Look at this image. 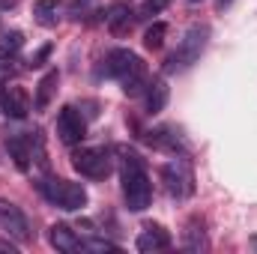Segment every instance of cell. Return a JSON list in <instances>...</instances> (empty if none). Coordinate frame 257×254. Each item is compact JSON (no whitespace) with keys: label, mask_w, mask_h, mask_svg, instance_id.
<instances>
[{"label":"cell","mask_w":257,"mask_h":254,"mask_svg":"<svg viewBox=\"0 0 257 254\" xmlns=\"http://www.w3.org/2000/svg\"><path fill=\"white\" fill-rule=\"evenodd\" d=\"M0 114L12 120H24L30 114V96L24 87H0Z\"/></svg>","instance_id":"8"},{"label":"cell","mask_w":257,"mask_h":254,"mask_svg":"<svg viewBox=\"0 0 257 254\" xmlns=\"http://www.w3.org/2000/svg\"><path fill=\"white\" fill-rule=\"evenodd\" d=\"M108 75L120 81V87H123L126 96H138L147 87V66L128 48H114L108 54Z\"/></svg>","instance_id":"2"},{"label":"cell","mask_w":257,"mask_h":254,"mask_svg":"<svg viewBox=\"0 0 257 254\" xmlns=\"http://www.w3.org/2000/svg\"><path fill=\"white\" fill-rule=\"evenodd\" d=\"M21 48H24V36H21L18 30H6V33L0 36V57H3V60H12Z\"/></svg>","instance_id":"18"},{"label":"cell","mask_w":257,"mask_h":254,"mask_svg":"<svg viewBox=\"0 0 257 254\" xmlns=\"http://www.w3.org/2000/svg\"><path fill=\"white\" fill-rule=\"evenodd\" d=\"M183 245H186V251H203V248H206V230H203V221H200V218H192V221L186 224Z\"/></svg>","instance_id":"17"},{"label":"cell","mask_w":257,"mask_h":254,"mask_svg":"<svg viewBox=\"0 0 257 254\" xmlns=\"http://www.w3.org/2000/svg\"><path fill=\"white\" fill-rule=\"evenodd\" d=\"M147 141H150L153 147H159V150H174V153H177V147H180V138L171 135V129H156V132L147 135Z\"/></svg>","instance_id":"20"},{"label":"cell","mask_w":257,"mask_h":254,"mask_svg":"<svg viewBox=\"0 0 257 254\" xmlns=\"http://www.w3.org/2000/svg\"><path fill=\"white\" fill-rule=\"evenodd\" d=\"M168 3H171V0H144V6H141V15H138V18H153V15H159Z\"/></svg>","instance_id":"21"},{"label":"cell","mask_w":257,"mask_h":254,"mask_svg":"<svg viewBox=\"0 0 257 254\" xmlns=\"http://www.w3.org/2000/svg\"><path fill=\"white\" fill-rule=\"evenodd\" d=\"M48 51H51V48H48V45H45V48H42V51H39V54H36V57H33V60H30V66H42V60H45V57H48Z\"/></svg>","instance_id":"23"},{"label":"cell","mask_w":257,"mask_h":254,"mask_svg":"<svg viewBox=\"0 0 257 254\" xmlns=\"http://www.w3.org/2000/svg\"><path fill=\"white\" fill-rule=\"evenodd\" d=\"M72 168L81 174V177H90V180H105L114 168L111 162V153L102 150V147H81L72 153Z\"/></svg>","instance_id":"5"},{"label":"cell","mask_w":257,"mask_h":254,"mask_svg":"<svg viewBox=\"0 0 257 254\" xmlns=\"http://www.w3.org/2000/svg\"><path fill=\"white\" fill-rule=\"evenodd\" d=\"M0 6H15V0H0Z\"/></svg>","instance_id":"25"},{"label":"cell","mask_w":257,"mask_h":254,"mask_svg":"<svg viewBox=\"0 0 257 254\" xmlns=\"http://www.w3.org/2000/svg\"><path fill=\"white\" fill-rule=\"evenodd\" d=\"M60 12H63V6H60L57 0H36V3H33V15H36V21H39L42 27H57Z\"/></svg>","instance_id":"15"},{"label":"cell","mask_w":257,"mask_h":254,"mask_svg":"<svg viewBox=\"0 0 257 254\" xmlns=\"http://www.w3.org/2000/svg\"><path fill=\"white\" fill-rule=\"evenodd\" d=\"M165 36H168V24H165V21H153V24L147 27V33H144V45H147L150 51H159V48L165 45Z\"/></svg>","instance_id":"19"},{"label":"cell","mask_w":257,"mask_h":254,"mask_svg":"<svg viewBox=\"0 0 257 254\" xmlns=\"http://www.w3.org/2000/svg\"><path fill=\"white\" fill-rule=\"evenodd\" d=\"M192 3H197V0H192Z\"/></svg>","instance_id":"27"},{"label":"cell","mask_w":257,"mask_h":254,"mask_svg":"<svg viewBox=\"0 0 257 254\" xmlns=\"http://www.w3.org/2000/svg\"><path fill=\"white\" fill-rule=\"evenodd\" d=\"M138 251L150 254V251H162V248H168L171 245V236H168V230L165 227H159V224H147L144 230H141V236H138Z\"/></svg>","instance_id":"11"},{"label":"cell","mask_w":257,"mask_h":254,"mask_svg":"<svg viewBox=\"0 0 257 254\" xmlns=\"http://www.w3.org/2000/svg\"><path fill=\"white\" fill-rule=\"evenodd\" d=\"M39 191L48 203L60 206L66 212H75V209H84L87 206V191L81 183H72V180H60V177H45L39 183Z\"/></svg>","instance_id":"3"},{"label":"cell","mask_w":257,"mask_h":254,"mask_svg":"<svg viewBox=\"0 0 257 254\" xmlns=\"http://www.w3.org/2000/svg\"><path fill=\"white\" fill-rule=\"evenodd\" d=\"M48 242H51L57 251H66V254L84 251V248H81V239L75 236V230H72L69 224H51V227H48Z\"/></svg>","instance_id":"12"},{"label":"cell","mask_w":257,"mask_h":254,"mask_svg":"<svg viewBox=\"0 0 257 254\" xmlns=\"http://www.w3.org/2000/svg\"><path fill=\"white\" fill-rule=\"evenodd\" d=\"M81 248L84 251H117V245L114 242H108V239H81Z\"/></svg>","instance_id":"22"},{"label":"cell","mask_w":257,"mask_h":254,"mask_svg":"<svg viewBox=\"0 0 257 254\" xmlns=\"http://www.w3.org/2000/svg\"><path fill=\"white\" fill-rule=\"evenodd\" d=\"M120 153V165H123V197H126V206L132 212H144L153 200V186H150V177H147V168H144V159L128 150V147H117Z\"/></svg>","instance_id":"1"},{"label":"cell","mask_w":257,"mask_h":254,"mask_svg":"<svg viewBox=\"0 0 257 254\" xmlns=\"http://www.w3.org/2000/svg\"><path fill=\"white\" fill-rule=\"evenodd\" d=\"M57 135H60V141L69 144V147L81 144L84 135H87V123H84V117H81L72 105H66L63 111L57 114Z\"/></svg>","instance_id":"9"},{"label":"cell","mask_w":257,"mask_h":254,"mask_svg":"<svg viewBox=\"0 0 257 254\" xmlns=\"http://www.w3.org/2000/svg\"><path fill=\"white\" fill-rule=\"evenodd\" d=\"M0 230H6L18 242L30 239V221H27V215L12 200H3V197H0Z\"/></svg>","instance_id":"7"},{"label":"cell","mask_w":257,"mask_h":254,"mask_svg":"<svg viewBox=\"0 0 257 254\" xmlns=\"http://www.w3.org/2000/svg\"><path fill=\"white\" fill-rule=\"evenodd\" d=\"M9 78V63H0V84Z\"/></svg>","instance_id":"24"},{"label":"cell","mask_w":257,"mask_h":254,"mask_svg":"<svg viewBox=\"0 0 257 254\" xmlns=\"http://www.w3.org/2000/svg\"><path fill=\"white\" fill-rule=\"evenodd\" d=\"M162 180H165V189H168L171 197H177V200L192 197L194 174H192V168H189L186 159H174V162H168V165L162 168Z\"/></svg>","instance_id":"6"},{"label":"cell","mask_w":257,"mask_h":254,"mask_svg":"<svg viewBox=\"0 0 257 254\" xmlns=\"http://www.w3.org/2000/svg\"><path fill=\"white\" fill-rule=\"evenodd\" d=\"M168 81L165 78H156L153 84H147V114H162L165 105H168Z\"/></svg>","instance_id":"13"},{"label":"cell","mask_w":257,"mask_h":254,"mask_svg":"<svg viewBox=\"0 0 257 254\" xmlns=\"http://www.w3.org/2000/svg\"><path fill=\"white\" fill-rule=\"evenodd\" d=\"M6 150H9V156L15 159V165H18L21 171L30 168V159H33V141H30V138H12V141L6 144Z\"/></svg>","instance_id":"16"},{"label":"cell","mask_w":257,"mask_h":254,"mask_svg":"<svg viewBox=\"0 0 257 254\" xmlns=\"http://www.w3.org/2000/svg\"><path fill=\"white\" fill-rule=\"evenodd\" d=\"M57 81H60L57 69H51V72L42 75V81L36 84V111H45V108L51 105V96H54V90H57Z\"/></svg>","instance_id":"14"},{"label":"cell","mask_w":257,"mask_h":254,"mask_svg":"<svg viewBox=\"0 0 257 254\" xmlns=\"http://www.w3.org/2000/svg\"><path fill=\"white\" fill-rule=\"evenodd\" d=\"M218 6H221V9H224V6H230V0H218Z\"/></svg>","instance_id":"26"},{"label":"cell","mask_w":257,"mask_h":254,"mask_svg":"<svg viewBox=\"0 0 257 254\" xmlns=\"http://www.w3.org/2000/svg\"><path fill=\"white\" fill-rule=\"evenodd\" d=\"M135 12L128 9L126 3H114L111 9H108V15H105V24H108V30L114 33V36H128L132 33V27H135Z\"/></svg>","instance_id":"10"},{"label":"cell","mask_w":257,"mask_h":254,"mask_svg":"<svg viewBox=\"0 0 257 254\" xmlns=\"http://www.w3.org/2000/svg\"><path fill=\"white\" fill-rule=\"evenodd\" d=\"M206 42H209V27L206 24H194L186 30V36L180 39L177 51L168 57V72H183L200 60V54L206 51Z\"/></svg>","instance_id":"4"}]
</instances>
